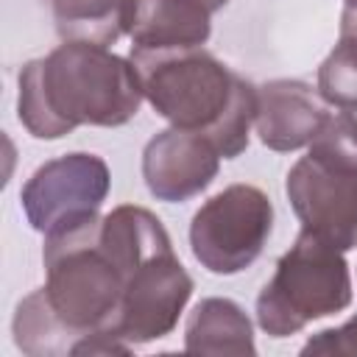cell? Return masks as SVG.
<instances>
[{
	"label": "cell",
	"instance_id": "1",
	"mask_svg": "<svg viewBox=\"0 0 357 357\" xmlns=\"http://www.w3.org/2000/svg\"><path fill=\"white\" fill-rule=\"evenodd\" d=\"M142 98L134 61L103 45L61 42L22 67L17 114L31 137L59 139L78 126H123Z\"/></svg>",
	"mask_w": 357,
	"mask_h": 357
},
{
	"label": "cell",
	"instance_id": "2",
	"mask_svg": "<svg viewBox=\"0 0 357 357\" xmlns=\"http://www.w3.org/2000/svg\"><path fill=\"white\" fill-rule=\"evenodd\" d=\"M131 61L139 73L142 95L170 126L204 134L223 159L248 148L257 117V86L229 70L204 47L137 50Z\"/></svg>",
	"mask_w": 357,
	"mask_h": 357
},
{
	"label": "cell",
	"instance_id": "3",
	"mask_svg": "<svg viewBox=\"0 0 357 357\" xmlns=\"http://www.w3.org/2000/svg\"><path fill=\"white\" fill-rule=\"evenodd\" d=\"M42 296L61 326L75 337V354H126L114 337V318L128 271L100 231V215L45 234Z\"/></svg>",
	"mask_w": 357,
	"mask_h": 357
},
{
	"label": "cell",
	"instance_id": "4",
	"mask_svg": "<svg viewBox=\"0 0 357 357\" xmlns=\"http://www.w3.org/2000/svg\"><path fill=\"white\" fill-rule=\"evenodd\" d=\"M349 304L351 276L343 251L301 229L257 296V324L271 337H290Z\"/></svg>",
	"mask_w": 357,
	"mask_h": 357
},
{
	"label": "cell",
	"instance_id": "5",
	"mask_svg": "<svg viewBox=\"0 0 357 357\" xmlns=\"http://www.w3.org/2000/svg\"><path fill=\"white\" fill-rule=\"evenodd\" d=\"M273 231V204L254 184H231L212 195L190 223L192 257L218 276L245 271Z\"/></svg>",
	"mask_w": 357,
	"mask_h": 357
},
{
	"label": "cell",
	"instance_id": "6",
	"mask_svg": "<svg viewBox=\"0 0 357 357\" xmlns=\"http://www.w3.org/2000/svg\"><path fill=\"white\" fill-rule=\"evenodd\" d=\"M109 187L112 176L106 162L95 153L75 151L36 167L25 181L20 201L28 223L42 234H53L78 220L95 218Z\"/></svg>",
	"mask_w": 357,
	"mask_h": 357
},
{
	"label": "cell",
	"instance_id": "7",
	"mask_svg": "<svg viewBox=\"0 0 357 357\" xmlns=\"http://www.w3.org/2000/svg\"><path fill=\"white\" fill-rule=\"evenodd\" d=\"M192 296V279L178 262L173 245H165L139 259L126 279L114 337L134 346L170 335Z\"/></svg>",
	"mask_w": 357,
	"mask_h": 357
},
{
	"label": "cell",
	"instance_id": "8",
	"mask_svg": "<svg viewBox=\"0 0 357 357\" xmlns=\"http://www.w3.org/2000/svg\"><path fill=\"white\" fill-rule=\"evenodd\" d=\"M301 229L340 251L357 248V176L301 156L284 181Z\"/></svg>",
	"mask_w": 357,
	"mask_h": 357
},
{
	"label": "cell",
	"instance_id": "9",
	"mask_svg": "<svg viewBox=\"0 0 357 357\" xmlns=\"http://www.w3.org/2000/svg\"><path fill=\"white\" fill-rule=\"evenodd\" d=\"M220 153L204 134L165 128L142 151V178L156 201H187L206 190L220 167Z\"/></svg>",
	"mask_w": 357,
	"mask_h": 357
},
{
	"label": "cell",
	"instance_id": "10",
	"mask_svg": "<svg viewBox=\"0 0 357 357\" xmlns=\"http://www.w3.org/2000/svg\"><path fill=\"white\" fill-rule=\"evenodd\" d=\"M329 117V103L298 78H276L257 86V134L271 151L287 153L312 142Z\"/></svg>",
	"mask_w": 357,
	"mask_h": 357
},
{
	"label": "cell",
	"instance_id": "11",
	"mask_svg": "<svg viewBox=\"0 0 357 357\" xmlns=\"http://www.w3.org/2000/svg\"><path fill=\"white\" fill-rule=\"evenodd\" d=\"M212 33V8L204 0H134L128 36L137 50L201 47Z\"/></svg>",
	"mask_w": 357,
	"mask_h": 357
},
{
	"label": "cell",
	"instance_id": "12",
	"mask_svg": "<svg viewBox=\"0 0 357 357\" xmlns=\"http://www.w3.org/2000/svg\"><path fill=\"white\" fill-rule=\"evenodd\" d=\"M187 354H257L254 326L245 310L231 298H204L184 326Z\"/></svg>",
	"mask_w": 357,
	"mask_h": 357
},
{
	"label": "cell",
	"instance_id": "13",
	"mask_svg": "<svg viewBox=\"0 0 357 357\" xmlns=\"http://www.w3.org/2000/svg\"><path fill=\"white\" fill-rule=\"evenodd\" d=\"M64 42L114 45L128 33L134 0H45Z\"/></svg>",
	"mask_w": 357,
	"mask_h": 357
},
{
	"label": "cell",
	"instance_id": "14",
	"mask_svg": "<svg viewBox=\"0 0 357 357\" xmlns=\"http://www.w3.org/2000/svg\"><path fill=\"white\" fill-rule=\"evenodd\" d=\"M14 343L31 357H61L75 354V337L61 326V321L47 307L42 290L25 296L11 321Z\"/></svg>",
	"mask_w": 357,
	"mask_h": 357
},
{
	"label": "cell",
	"instance_id": "15",
	"mask_svg": "<svg viewBox=\"0 0 357 357\" xmlns=\"http://www.w3.org/2000/svg\"><path fill=\"white\" fill-rule=\"evenodd\" d=\"M315 89L329 106L357 114V33L340 31L337 45L318 67Z\"/></svg>",
	"mask_w": 357,
	"mask_h": 357
},
{
	"label": "cell",
	"instance_id": "16",
	"mask_svg": "<svg viewBox=\"0 0 357 357\" xmlns=\"http://www.w3.org/2000/svg\"><path fill=\"white\" fill-rule=\"evenodd\" d=\"M307 156L315 162L357 176V117L351 112H329L321 131L312 137Z\"/></svg>",
	"mask_w": 357,
	"mask_h": 357
},
{
	"label": "cell",
	"instance_id": "17",
	"mask_svg": "<svg viewBox=\"0 0 357 357\" xmlns=\"http://www.w3.org/2000/svg\"><path fill=\"white\" fill-rule=\"evenodd\" d=\"M301 354H337V357H357V315L349 318L343 326L324 329L312 335L304 346Z\"/></svg>",
	"mask_w": 357,
	"mask_h": 357
},
{
	"label": "cell",
	"instance_id": "18",
	"mask_svg": "<svg viewBox=\"0 0 357 357\" xmlns=\"http://www.w3.org/2000/svg\"><path fill=\"white\" fill-rule=\"evenodd\" d=\"M204 3H206V6L212 8V11H218V8H223V6L229 3V0H204Z\"/></svg>",
	"mask_w": 357,
	"mask_h": 357
},
{
	"label": "cell",
	"instance_id": "19",
	"mask_svg": "<svg viewBox=\"0 0 357 357\" xmlns=\"http://www.w3.org/2000/svg\"><path fill=\"white\" fill-rule=\"evenodd\" d=\"M346 6H351V8H357V0H346Z\"/></svg>",
	"mask_w": 357,
	"mask_h": 357
}]
</instances>
